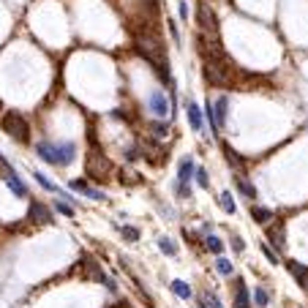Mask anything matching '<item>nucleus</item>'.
<instances>
[{
	"label": "nucleus",
	"instance_id": "nucleus-1",
	"mask_svg": "<svg viewBox=\"0 0 308 308\" xmlns=\"http://www.w3.org/2000/svg\"><path fill=\"white\" fill-rule=\"evenodd\" d=\"M36 153L41 155V161L55 164V166H68L77 158V148L71 142H38Z\"/></svg>",
	"mask_w": 308,
	"mask_h": 308
},
{
	"label": "nucleus",
	"instance_id": "nucleus-2",
	"mask_svg": "<svg viewBox=\"0 0 308 308\" xmlns=\"http://www.w3.org/2000/svg\"><path fill=\"white\" fill-rule=\"evenodd\" d=\"M0 125H3V131H6L8 136H11L14 142H28L30 125H28V120H25V115H22V112H17V109L6 112L3 118H0Z\"/></svg>",
	"mask_w": 308,
	"mask_h": 308
},
{
	"label": "nucleus",
	"instance_id": "nucleus-3",
	"mask_svg": "<svg viewBox=\"0 0 308 308\" xmlns=\"http://www.w3.org/2000/svg\"><path fill=\"white\" fill-rule=\"evenodd\" d=\"M148 109H150V112H153L158 120H164L166 115L172 112V98H169L164 90L155 88L153 93H150V98H148Z\"/></svg>",
	"mask_w": 308,
	"mask_h": 308
},
{
	"label": "nucleus",
	"instance_id": "nucleus-4",
	"mask_svg": "<svg viewBox=\"0 0 308 308\" xmlns=\"http://www.w3.org/2000/svg\"><path fill=\"white\" fill-rule=\"evenodd\" d=\"M196 17H199V28H202V33H210V36H218V17H216V11L208 6V3H202V0H199V8H196Z\"/></svg>",
	"mask_w": 308,
	"mask_h": 308
},
{
	"label": "nucleus",
	"instance_id": "nucleus-5",
	"mask_svg": "<svg viewBox=\"0 0 308 308\" xmlns=\"http://www.w3.org/2000/svg\"><path fill=\"white\" fill-rule=\"evenodd\" d=\"M185 115H188L191 128L202 134V131H205V118H202V109H199V104H196V101H185Z\"/></svg>",
	"mask_w": 308,
	"mask_h": 308
},
{
	"label": "nucleus",
	"instance_id": "nucleus-6",
	"mask_svg": "<svg viewBox=\"0 0 308 308\" xmlns=\"http://www.w3.org/2000/svg\"><path fill=\"white\" fill-rule=\"evenodd\" d=\"M235 308H251V295L246 278H235Z\"/></svg>",
	"mask_w": 308,
	"mask_h": 308
},
{
	"label": "nucleus",
	"instance_id": "nucleus-7",
	"mask_svg": "<svg viewBox=\"0 0 308 308\" xmlns=\"http://www.w3.org/2000/svg\"><path fill=\"white\" fill-rule=\"evenodd\" d=\"M267 243H270L273 246V248H284V243H286V240H284V224H281V221H278V224H267Z\"/></svg>",
	"mask_w": 308,
	"mask_h": 308
},
{
	"label": "nucleus",
	"instance_id": "nucleus-8",
	"mask_svg": "<svg viewBox=\"0 0 308 308\" xmlns=\"http://www.w3.org/2000/svg\"><path fill=\"white\" fill-rule=\"evenodd\" d=\"M226 107H229V98L226 95H218L213 101V109H216V123H218V131L226 128Z\"/></svg>",
	"mask_w": 308,
	"mask_h": 308
},
{
	"label": "nucleus",
	"instance_id": "nucleus-9",
	"mask_svg": "<svg viewBox=\"0 0 308 308\" xmlns=\"http://www.w3.org/2000/svg\"><path fill=\"white\" fill-rule=\"evenodd\" d=\"M194 172H196L194 158L185 155V158L180 161V169H178V183H191V180H194Z\"/></svg>",
	"mask_w": 308,
	"mask_h": 308
},
{
	"label": "nucleus",
	"instance_id": "nucleus-10",
	"mask_svg": "<svg viewBox=\"0 0 308 308\" xmlns=\"http://www.w3.org/2000/svg\"><path fill=\"white\" fill-rule=\"evenodd\" d=\"M28 218H33V221H38V224H44V221H49L52 216H49V208H47V205H41V202H30Z\"/></svg>",
	"mask_w": 308,
	"mask_h": 308
},
{
	"label": "nucleus",
	"instance_id": "nucleus-11",
	"mask_svg": "<svg viewBox=\"0 0 308 308\" xmlns=\"http://www.w3.org/2000/svg\"><path fill=\"white\" fill-rule=\"evenodd\" d=\"M71 188H74V191H82L85 196H90V199H95V202H104V199H107V196H104V191L90 188V185L85 183V180H74V183H71Z\"/></svg>",
	"mask_w": 308,
	"mask_h": 308
},
{
	"label": "nucleus",
	"instance_id": "nucleus-12",
	"mask_svg": "<svg viewBox=\"0 0 308 308\" xmlns=\"http://www.w3.org/2000/svg\"><path fill=\"white\" fill-rule=\"evenodd\" d=\"M286 267H289V273L297 278V284L300 286H308V265H300V262H286Z\"/></svg>",
	"mask_w": 308,
	"mask_h": 308
},
{
	"label": "nucleus",
	"instance_id": "nucleus-13",
	"mask_svg": "<svg viewBox=\"0 0 308 308\" xmlns=\"http://www.w3.org/2000/svg\"><path fill=\"white\" fill-rule=\"evenodd\" d=\"M6 183H8V188H11L14 194L19 196V199H25V196H28V188H25V183H22V180H19L14 172H8V175H6Z\"/></svg>",
	"mask_w": 308,
	"mask_h": 308
},
{
	"label": "nucleus",
	"instance_id": "nucleus-14",
	"mask_svg": "<svg viewBox=\"0 0 308 308\" xmlns=\"http://www.w3.org/2000/svg\"><path fill=\"white\" fill-rule=\"evenodd\" d=\"M251 218H254L256 224H270L273 210L270 208H262V205H254V208H251Z\"/></svg>",
	"mask_w": 308,
	"mask_h": 308
},
{
	"label": "nucleus",
	"instance_id": "nucleus-15",
	"mask_svg": "<svg viewBox=\"0 0 308 308\" xmlns=\"http://www.w3.org/2000/svg\"><path fill=\"white\" fill-rule=\"evenodd\" d=\"M205 248H208L210 254H221V251H224V240L210 232V235H205Z\"/></svg>",
	"mask_w": 308,
	"mask_h": 308
},
{
	"label": "nucleus",
	"instance_id": "nucleus-16",
	"mask_svg": "<svg viewBox=\"0 0 308 308\" xmlns=\"http://www.w3.org/2000/svg\"><path fill=\"white\" fill-rule=\"evenodd\" d=\"M235 185H237V191L246 196V199H256V188H254V183H248V180H243V178H235Z\"/></svg>",
	"mask_w": 308,
	"mask_h": 308
},
{
	"label": "nucleus",
	"instance_id": "nucleus-17",
	"mask_svg": "<svg viewBox=\"0 0 308 308\" xmlns=\"http://www.w3.org/2000/svg\"><path fill=\"white\" fill-rule=\"evenodd\" d=\"M218 205H221V208H224L229 216H235V213H237V205H235V199H232L229 191H221V194H218Z\"/></svg>",
	"mask_w": 308,
	"mask_h": 308
},
{
	"label": "nucleus",
	"instance_id": "nucleus-18",
	"mask_svg": "<svg viewBox=\"0 0 308 308\" xmlns=\"http://www.w3.org/2000/svg\"><path fill=\"white\" fill-rule=\"evenodd\" d=\"M150 134H153L155 139H164V136L169 134V123H166V120H153V123H150Z\"/></svg>",
	"mask_w": 308,
	"mask_h": 308
},
{
	"label": "nucleus",
	"instance_id": "nucleus-19",
	"mask_svg": "<svg viewBox=\"0 0 308 308\" xmlns=\"http://www.w3.org/2000/svg\"><path fill=\"white\" fill-rule=\"evenodd\" d=\"M216 273H218V276H232V273H235V265H232L226 256L218 254V259H216Z\"/></svg>",
	"mask_w": 308,
	"mask_h": 308
},
{
	"label": "nucleus",
	"instance_id": "nucleus-20",
	"mask_svg": "<svg viewBox=\"0 0 308 308\" xmlns=\"http://www.w3.org/2000/svg\"><path fill=\"white\" fill-rule=\"evenodd\" d=\"M172 292H175V295H178V297H183V300H191V295H194V292H191V286L188 284H185V281H172Z\"/></svg>",
	"mask_w": 308,
	"mask_h": 308
},
{
	"label": "nucleus",
	"instance_id": "nucleus-21",
	"mask_svg": "<svg viewBox=\"0 0 308 308\" xmlns=\"http://www.w3.org/2000/svg\"><path fill=\"white\" fill-rule=\"evenodd\" d=\"M33 178H36V180H38V185H41V188L52 191V194H58V196H65V194H63V191H60V188H58V185H55V183H52V180H47V178H44V175H41V172H33Z\"/></svg>",
	"mask_w": 308,
	"mask_h": 308
},
{
	"label": "nucleus",
	"instance_id": "nucleus-22",
	"mask_svg": "<svg viewBox=\"0 0 308 308\" xmlns=\"http://www.w3.org/2000/svg\"><path fill=\"white\" fill-rule=\"evenodd\" d=\"M267 303H270V292H267L265 286H256V289H254V306L267 308Z\"/></svg>",
	"mask_w": 308,
	"mask_h": 308
},
{
	"label": "nucleus",
	"instance_id": "nucleus-23",
	"mask_svg": "<svg viewBox=\"0 0 308 308\" xmlns=\"http://www.w3.org/2000/svg\"><path fill=\"white\" fill-rule=\"evenodd\" d=\"M158 248H161V254H166V256L178 254V246L172 243V237H158Z\"/></svg>",
	"mask_w": 308,
	"mask_h": 308
},
{
	"label": "nucleus",
	"instance_id": "nucleus-24",
	"mask_svg": "<svg viewBox=\"0 0 308 308\" xmlns=\"http://www.w3.org/2000/svg\"><path fill=\"white\" fill-rule=\"evenodd\" d=\"M224 155H226V161H229L232 166H246V158H243V155H237L229 145H224Z\"/></svg>",
	"mask_w": 308,
	"mask_h": 308
},
{
	"label": "nucleus",
	"instance_id": "nucleus-25",
	"mask_svg": "<svg viewBox=\"0 0 308 308\" xmlns=\"http://www.w3.org/2000/svg\"><path fill=\"white\" fill-rule=\"evenodd\" d=\"M194 180H196V185H199V188H208V185H210L208 169H205V166H196V172H194Z\"/></svg>",
	"mask_w": 308,
	"mask_h": 308
},
{
	"label": "nucleus",
	"instance_id": "nucleus-26",
	"mask_svg": "<svg viewBox=\"0 0 308 308\" xmlns=\"http://www.w3.org/2000/svg\"><path fill=\"white\" fill-rule=\"evenodd\" d=\"M118 229L128 243H136V240H139V229H136V226H118Z\"/></svg>",
	"mask_w": 308,
	"mask_h": 308
},
{
	"label": "nucleus",
	"instance_id": "nucleus-27",
	"mask_svg": "<svg viewBox=\"0 0 308 308\" xmlns=\"http://www.w3.org/2000/svg\"><path fill=\"white\" fill-rule=\"evenodd\" d=\"M262 254L267 256V262L270 265H281V259H278V254H276V248H273L270 243H262Z\"/></svg>",
	"mask_w": 308,
	"mask_h": 308
},
{
	"label": "nucleus",
	"instance_id": "nucleus-28",
	"mask_svg": "<svg viewBox=\"0 0 308 308\" xmlns=\"http://www.w3.org/2000/svg\"><path fill=\"white\" fill-rule=\"evenodd\" d=\"M229 246H232V251H235V254H243V248H246L243 240H240L237 235H232V237H229Z\"/></svg>",
	"mask_w": 308,
	"mask_h": 308
},
{
	"label": "nucleus",
	"instance_id": "nucleus-29",
	"mask_svg": "<svg viewBox=\"0 0 308 308\" xmlns=\"http://www.w3.org/2000/svg\"><path fill=\"white\" fill-rule=\"evenodd\" d=\"M175 191H178L180 199H188V196H191V185L188 183H178V185H175Z\"/></svg>",
	"mask_w": 308,
	"mask_h": 308
},
{
	"label": "nucleus",
	"instance_id": "nucleus-30",
	"mask_svg": "<svg viewBox=\"0 0 308 308\" xmlns=\"http://www.w3.org/2000/svg\"><path fill=\"white\" fill-rule=\"evenodd\" d=\"M55 208H58V213L60 216H74V208H71V205H65V202H55Z\"/></svg>",
	"mask_w": 308,
	"mask_h": 308
},
{
	"label": "nucleus",
	"instance_id": "nucleus-31",
	"mask_svg": "<svg viewBox=\"0 0 308 308\" xmlns=\"http://www.w3.org/2000/svg\"><path fill=\"white\" fill-rule=\"evenodd\" d=\"M205 300L210 303V308H224V306H221V300H218V295H216V292H205Z\"/></svg>",
	"mask_w": 308,
	"mask_h": 308
},
{
	"label": "nucleus",
	"instance_id": "nucleus-32",
	"mask_svg": "<svg viewBox=\"0 0 308 308\" xmlns=\"http://www.w3.org/2000/svg\"><path fill=\"white\" fill-rule=\"evenodd\" d=\"M125 158H128V161L142 158V148H139V145H136V148H128V150H125Z\"/></svg>",
	"mask_w": 308,
	"mask_h": 308
},
{
	"label": "nucleus",
	"instance_id": "nucleus-33",
	"mask_svg": "<svg viewBox=\"0 0 308 308\" xmlns=\"http://www.w3.org/2000/svg\"><path fill=\"white\" fill-rule=\"evenodd\" d=\"M166 25H169V33H172V41H175V44H180V30H178V25H175L172 19H169Z\"/></svg>",
	"mask_w": 308,
	"mask_h": 308
},
{
	"label": "nucleus",
	"instance_id": "nucleus-34",
	"mask_svg": "<svg viewBox=\"0 0 308 308\" xmlns=\"http://www.w3.org/2000/svg\"><path fill=\"white\" fill-rule=\"evenodd\" d=\"M101 284L107 286L109 292H118V284H115V278H109V276H104V281H101Z\"/></svg>",
	"mask_w": 308,
	"mask_h": 308
},
{
	"label": "nucleus",
	"instance_id": "nucleus-35",
	"mask_svg": "<svg viewBox=\"0 0 308 308\" xmlns=\"http://www.w3.org/2000/svg\"><path fill=\"white\" fill-rule=\"evenodd\" d=\"M178 11H180V19H188V6H185V0L178 3Z\"/></svg>",
	"mask_w": 308,
	"mask_h": 308
},
{
	"label": "nucleus",
	"instance_id": "nucleus-36",
	"mask_svg": "<svg viewBox=\"0 0 308 308\" xmlns=\"http://www.w3.org/2000/svg\"><path fill=\"white\" fill-rule=\"evenodd\" d=\"M196 308H210V303L205 300V295H199V300H196Z\"/></svg>",
	"mask_w": 308,
	"mask_h": 308
},
{
	"label": "nucleus",
	"instance_id": "nucleus-37",
	"mask_svg": "<svg viewBox=\"0 0 308 308\" xmlns=\"http://www.w3.org/2000/svg\"><path fill=\"white\" fill-rule=\"evenodd\" d=\"M115 308H131V306H128V303H118Z\"/></svg>",
	"mask_w": 308,
	"mask_h": 308
}]
</instances>
